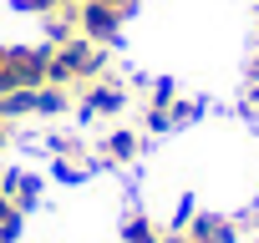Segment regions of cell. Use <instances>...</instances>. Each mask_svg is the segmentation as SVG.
I'll list each match as a JSON object with an SVG mask.
<instances>
[{"mask_svg":"<svg viewBox=\"0 0 259 243\" xmlns=\"http://www.w3.org/2000/svg\"><path fill=\"white\" fill-rule=\"evenodd\" d=\"M143 152V137L133 132V127H112L107 137H102V147H97V157L107 162V167H122V162H133Z\"/></svg>","mask_w":259,"mask_h":243,"instance_id":"cell-4","label":"cell"},{"mask_svg":"<svg viewBox=\"0 0 259 243\" xmlns=\"http://www.w3.org/2000/svg\"><path fill=\"white\" fill-rule=\"evenodd\" d=\"M6 137H11V122H0V147H6Z\"/></svg>","mask_w":259,"mask_h":243,"instance_id":"cell-7","label":"cell"},{"mask_svg":"<svg viewBox=\"0 0 259 243\" xmlns=\"http://www.w3.org/2000/svg\"><path fill=\"white\" fill-rule=\"evenodd\" d=\"M81 116H112V111H122L127 106V86L122 81H107V76H97V81H87L81 86Z\"/></svg>","mask_w":259,"mask_h":243,"instance_id":"cell-3","label":"cell"},{"mask_svg":"<svg viewBox=\"0 0 259 243\" xmlns=\"http://www.w3.org/2000/svg\"><path fill=\"white\" fill-rule=\"evenodd\" d=\"M46 61H51V46H41V51L0 46V96L26 91V86H46Z\"/></svg>","mask_w":259,"mask_h":243,"instance_id":"cell-2","label":"cell"},{"mask_svg":"<svg viewBox=\"0 0 259 243\" xmlns=\"http://www.w3.org/2000/svg\"><path fill=\"white\" fill-rule=\"evenodd\" d=\"M163 238H168V233H163L153 218H143V213L122 223V243H163Z\"/></svg>","mask_w":259,"mask_h":243,"instance_id":"cell-5","label":"cell"},{"mask_svg":"<svg viewBox=\"0 0 259 243\" xmlns=\"http://www.w3.org/2000/svg\"><path fill=\"white\" fill-rule=\"evenodd\" d=\"M249 81H254V86H259V56H254V61H249Z\"/></svg>","mask_w":259,"mask_h":243,"instance_id":"cell-6","label":"cell"},{"mask_svg":"<svg viewBox=\"0 0 259 243\" xmlns=\"http://www.w3.org/2000/svg\"><path fill=\"white\" fill-rule=\"evenodd\" d=\"M102 71H107V51H102V41H92V36H71V41L51 46L46 81H56V86H87V81H97Z\"/></svg>","mask_w":259,"mask_h":243,"instance_id":"cell-1","label":"cell"}]
</instances>
